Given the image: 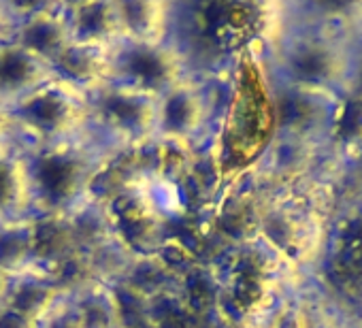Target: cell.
<instances>
[{
    "label": "cell",
    "mask_w": 362,
    "mask_h": 328,
    "mask_svg": "<svg viewBox=\"0 0 362 328\" xmlns=\"http://www.w3.org/2000/svg\"><path fill=\"white\" fill-rule=\"evenodd\" d=\"M20 149L26 160L35 218L71 220L92 207L98 177L117 158L92 136Z\"/></svg>",
    "instance_id": "6da1fadb"
},
{
    "label": "cell",
    "mask_w": 362,
    "mask_h": 328,
    "mask_svg": "<svg viewBox=\"0 0 362 328\" xmlns=\"http://www.w3.org/2000/svg\"><path fill=\"white\" fill-rule=\"evenodd\" d=\"M354 47L326 35V28H309V33H292L275 49V73L281 88L311 92L320 96H337L347 90Z\"/></svg>",
    "instance_id": "7a4b0ae2"
},
{
    "label": "cell",
    "mask_w": 362,
    "mask_h": 328,
    "mask_svg": "<svg viewBox=\"0 0 362 328\" xmlns=\"http://www.w3.org/2000/svg\"><path fill=\"white\" fill-rule=\"evenodd\" d=\"M20 147L58 145L90 136L88 94L54 77L9 107Z\"/></svg>",
    "instance_id": "3957f363"
},
{
    "label": "cell",
    "mask_w": 362,
    "mask_h": 328,
    "mask_svg": "<svg viewBox=\"0 0 362 328\" xmlns=\"http://www.w3.org/2000/svg\"><path fill=\"white\" fill-rule=\"evenodd\" d=\"M90 136L113 153L143 151L156 145L158 98L109 81L88 94Z\"/></svg>",
    "instance_id": "277c9868"
},
{
    "label": "cell",
    "mask_w": 362,
    "mask_h": 328,
    "mask_svg": "<svg viewBox=\"0 0 362 328\" xmlns=\"http://www.w3.org/2000/svg\"><path fill=\"white\" fill-rule=\"evenodd\" d=\"M194 71L190 54L177 37L160 43L122 41L111 52V81L156 98Z\"/></svg>",
    "instance_id": "5b68a950"
},
{
    "label": "cell",
    "mask_w": 362,
    "mask_h": 328,
    "mask_svg": "<svg viewBox=\"0 0 362 328\" xmlns=\"http://www.w3.org/2000/svg\"><path fill=\"white\" fill-rule=\"evenodd\" d=\"M216 100L207 79L194 71L158 96L156 145L194 147L205 141L214 122Z\"/></svg>",
    "instance_id": "8992f818"
},
{
    "label": "cell",
    "mask_w": 362,
    "mask_h": 328,
    "mask_svg": "<svg viewBox=\"0 0 362 328\" xmlns=\"http://www.w3.org/2000/svg\"><path fill=\"white\" fill-rule=\"evenodd\" d=\"M13 41L52 69L75 45L66 3H13Z\"/></svg>",
    "instance_id": "52a82bcc"
},
{
    "label": "cell",
    "mask_w": 362,
    "mask_h": 328,
    "mask_svg": "<svg viewBox=\"0 0 362 328\" xmlns=\"http://www.w3.org/2000/svg\"><path fill=\"white\" fill-rule=\"evenodd\" d=\"M69 298V290L45 269H33L9 279L7 292L0 303L20 315L43 324L47 322Z\"/></svg>",
    "instance_id": "ba28073f"
},
{
    "label": "cell",
    "mask_w": 362,
    "mask_h": 328,
    "mask_svg": "<svg viewBox=\"0 0 362 328\" xmlns=\"http://www.w3.org/2000/svg\"><path fill=\"white\" fill-rule=\"evenodd\" d=\"M66 18L77 45L113 52L124 41L117 0H75L66 3Z\"/></svg>",
    "instance_id": "9c48e42d"
},
{
    "label": "cell",
    "mask_w": 362,
    "mask_h": 328,
    "mask_svg": "<svg viewBox=\"0 0 362 328\" xmlns=\"http://www.w3.org/2000/svg\"><path fill=\"white\" fill-rule=\"evenodd\" d=\"M56 77L54 69L13 39L0 43V102L11 107Z\"/></svg>",
    "instance_id": "30bf717a"
},
{
    "label": "cell",
    "mask_w": 362,
    "mask_h": 328,
    "mask_svg": "<svg viewBox=\"0 0 362 328\" xmlns=\"http://www.w3.org/2000/svg\"><path fill=\"white\" fill-rule=\"evenodd\" d=\"M124 41L160 43L177 33L179 7L162 0H117Z\"/></svg>",
    "instance_id": "8fae6325"
},
{
    "label": "cell",
    "mask_w": 362,
    "mask_h": 328,
    "mask_svg": "<svg viewBox=\"0 0 362 328\" xmlns=\"http://www.w3.org/2000/svg\"><path fill=\"white\" fill-rule=\"evenodd\" d=\"M33 218L26 160L20 147L0 149V224Z\"/></svg>",
    "instance_id": "7c38bea8"
},
{
    "label": "cell",
    "mask_w": 362,
    "mask_h": 328,
    "mask_svg": "<svg viewBox=\"0 0 362 328\" xmlns=\"http://www.w3.org/2000/svg\"><path fill=\"white\" fill-rule=\"evenodd\" d=\"M54 73L75 90L92 94L111 81V52L75 43L54 66Z\"/></svg>",
    "instance_id": "4fadbf2b"
},
{
    "label": "cell",
    "mask_w": 362,
    "mask_h": 328,
    "mask_svg": "<svg viewBox=\"0 0 362 328\" xmlns=\"http://www.w3.org/2000/svg\"><path fill=\"white\" fill-rule=\"evenodd\" d=\"M69 305L83 328H124V317L113 290L94 277L69 294Z\"/></svg>",
    "instance_id": "5bb4252c"
},
{
    "label": "cell",
    "mask_w": 362,
    "mask_h": 328,
    "mask_svg": "<svg viewBox=\"0 0 362 328\" xmlns=\"http://www.w3.org/2000/svg\"><path fill=\"white\" fill-rule=\"evenodd\" d=\"M33 233L35 218L0 224V271L9 279L37 269Z\"/></svg>",
    "instance_id": "9a60e30c"
},
{
    "label": "cell",
    "mask_w": 362,
    "mask_h": 328,
    "mask_svg": "<svg viewBox=\"0 0 362 328\" xmlns=\"http://www.w3.org/2000/svg\"><path fill=\"white\" fill-rule=\"evenodd\" d=\"M41 328H83V326H81L79 320L75 317V313H73V309H71V305H69V298H66V303H64L47 322H43Z\"/></svg>",
    "instance_id": "2e32d148"
},
{
    "label": "cell",
    "mask_w": 362,
    "mask_h": 328,
    "mask_svg": "<svg viewBox=\"0 0 362 328\" xmlns=\"http://www.w3.org/2000/svg\"><path fill=\"white\" fill-rule=\"evenodd\" d=\"M0 328H41V324L20 315L18 311L0 303Z\"/></svg>",
    "instance_id": "e0dca14e"
},
{
    "label": "cell",
    "mask_w": 362,
    "mask_h": 328,
    "mask_svg": "<svg viewBox=\"0 0 362 328\" xmlns=\"http://www.w3.org/2000/svg\"><path fill=\"white\" fill-rule=\"evenodd\" d=\"M9 147H18V141H16L9 107L0 102V149H9Z\"/></svg>",
    "instance_id": "ac0fdd59"
},
{
    "label": "cell",
    "mask_w": 362,
    "mask_h": 328,
    "mask_svg": "<svg viewBox=\"0 0 362 328\" xmlns=\"http://www.w3.org/2000/svg\"><path fill=\"white\" fill-rule=\"evenodd\" d=\"M16 30V9L13 3H3L0 0V43H5L13 37Z\"/></svg>",
    "instance_id": "d6986e66"
},
{
    "label": "cell",
    "mask_w": 362,
    "mask_h": 328,
    "mask_svg": "<svg viewBox=\"0 0 362 328\" xmlns=\"http://www.w3.org/2000/svg\"><path fill=\"white\" fill-rule=\"evenodd\" d=\"M7 286H9V277H7L3 271H0V298L5 296V292H7Z\"/></svg>",
    "instance_id": "ffe728a7"
}]
</instances>
